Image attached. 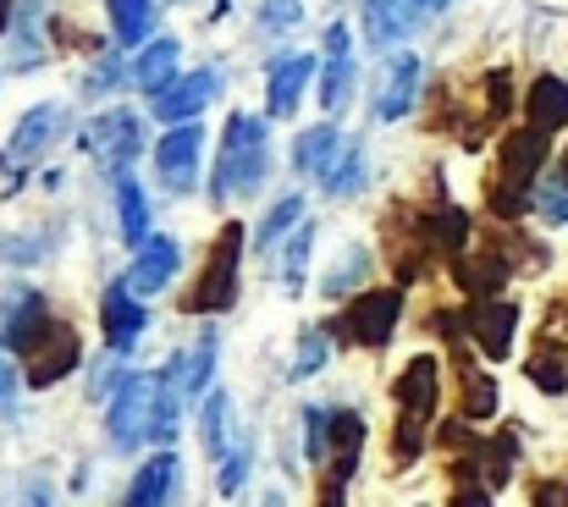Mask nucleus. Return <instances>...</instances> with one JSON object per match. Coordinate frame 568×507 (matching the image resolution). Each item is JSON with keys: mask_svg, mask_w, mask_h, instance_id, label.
I'll return each instance as SVG.
<instances>
[{"mask_svg": "<svg viewBox=\"0 0 568 507\" xmlns=\"http://www.w3.org/2000/svg\"><path fill=\"white\" fill-rule=\"evenodd\" d=\"M178 419H183V397L172 392L166 369H144V375H128L116 392H111V442L116 447H139V442H172L178 436Z\"/></svg>", "mask_w": 568, "mask_h": 507, "instance_id": "obj_1", "label": "nucleus"}, {"mask_svg": "<svg viewBox=\"0 0 568 507\" xmlns=\"http://www.w3.org/2000/svg\"><path fill=\"white\" fill-rule=\"evenodd\" d=\"M265 171H271V133L260 116H232L226 122V139H221V161H215V182H210V199L215 204H237V199H254L265 187Z\"/></svg>", "mask_w": 568, "mask_h": 507, "instance_id": "obj_2", "label": "nucleus"}, {"mask_svg": "<svg viewBox=\"0 0 568 507\" xmlns=\"http://www.w3.org/2000/svg\"><path fill=\"white\" fill-rule=\"evenodd\" d=\"M237 265H243V226L226 221L221 237H215V249H210L204 276L193 282V293L183 298V310L189 315H226L237 304Z\"/></svg>", "mask_w": 568, "mask_h": 507, "instance_id": "obj_3", "label": "nucleus"}, {"mask_svg": "<svg viewBox=\"0 0 568 507\" xmlns=\"http://www.w3.org/2000/svg\"><path fill=\"white\" fill-rule=\"evenodd\" d=\"M541 155H547V133H536V128H525V133H514V139L503 144V176H497V193H491V204H497L503 215H519L525 199L536 193Z\"/></svg>", "mask_w": 568, "mask_h": 507, "instance_id": "obj_4", "label": "nucleus"}, {"mask_svg": "<svg viewBox=\"0 0 568 507\" xmlns=\"http://www.w3.org/2000/svg\"><path fill=\"white\" fill-rule=\"evenodd\" d=\"M83 150H89L100 166H111L122 176V171L144 155V122H139V111H105V116H94V128L83 133Z\"/></svg>", "mask_w": 568, "mask_h": 507, "instance_id": "obj_5", "label": "nucleus"}, {"mask_svg": "<svg viewBox=\"0 0 568 507\" xmlns=\"http://www.w3.org/2000/svg\"><path fill=\"white\" fill-rule=\"evenodd\" d=\"M83 358V342L67 321H44V332L28 342V386H55L78 369Z\"/></svg>", "mask_w": 568, "mask_h": 507, "instance_id": "obj_6", "label": "nucleus"}, {"mask_svg": "<svg viewBox=\"0 0 568 507\" xmlns=\"http://www.w3.org/2000/svg\"><path fill=\"white\" fill-rule=\"evenodd\" d=\"M397 321H403V293L397 287H386V293H354V304L343 310V326H348V337L359 342V347H386L392 332H397Z\"/></svg>", "mask_w": 568, "mask_h": 507, "instance_id": "obj_7", "label": "nucleus"}, {"mask_svg": "<svg viewBox=\"0 0 568 507\" xmlns=\"http://www.w3.org/2000/svg\"><path fill=\"white\" fill-rule=\"evenodd\" d=\"M365 453V419L354 408H332V453H326V503H343Z\"/></svg>", "mask_w": 568, "mask_h": 507, "instance_id": "obj_8", "label": "nucleus"}, {"mask_svg": "<svg viewBox=\"0 0 568 507\" xmlns=\"http://www.w3.org/2000/svg\"><path fill=\"white\" fill-rule=\"evenodd\" d=\"M436 6H442V0H365V39H371L376 50H386V44L408 39Z\"/></svg>", "mask_w": 568, "mask_h": 507, "instance_id": "obj_9", "label": "nucleus"}, {"mask_svg": "<svg viewBox=\"0 0 568 507\" xmlns=\"http://www.w3.org/2000/svg\"><path fill=\"white\" fill-rule=\"evenodd\" d=\"M436 375H442V364H436V353H419V358H408L403 364V375L392 381V397H397V414L403 419H430L436 414Z\"/></svg>", "mask_w": 568, "mask_h": 507, "instance_id": "obj_10", "label": "nucleus"}, {"mask_svg": "<svg viewBox=\"0 0 568 507\" xmlns=\"http://www.w3.org/2000/svg\"><path fill=\"white\" fill-rule=\"evenodd\" d=\"M44 321H50L44 298H39L33 287L11 282L6 298H0V337H6V347H11V353H28V342L44 332Z\"/></svg>", "mask_w": 568, "mask_h": 507, "instance_id": "obj_11", "label": "nucleus"}, {"mask_svg": "<svg viewBox=\"0 0 568 507\" xmlns=\"http://www.w3.org/2000/svg\"><path fill=\"white\" fill-rule=\"evenodd\" d=\"M199 155H204V128H199V122H172V133H166L161 150H155V166H161V176H166L172 187H193Z\"/></svg>", "mask_w": 568, "mask_h": 507, "instance_id": "obj_12", "label": "nucleus"}, {"mask_svg": "<svg viewBox=\"0 0 568 507\" xmlns=\"http://www.w3.org/2000/svg\"><path fill=\"white\" fill-rule=\"evenodd\" d=\"M348 94H354V39H348V28L343 22H332L326 28V72H321V105L337 116L343 105H348Z\"/></svg>", "mask_w": 568, "mask_h": 507, "instance_id": "obj_13", "label": "nucleus"}, {"mask_svg": "<svg viewBox=\"0 0 568 507\" xmlns=\"http://www.w3.org/2000/svg\"><path fill=\"white\" fill-rule=\"evenodd\" d=\"M419 78H425L419 55H392V61H386L381 100H376V116H381V122H403V116L414 111V100H419Z\"/></svg>", "mask_w": 568, "mask_h": 507, "instance_id": "obj_14", "label": "nucleus"}, {"mask_svg": "<svg viewBox=\"0 0 568 507\" xmlns=\"http://www.w3.org/2000/svg\"><path fill=\"white\" fill-rule=\"evenodd\" d=\"M67 105H33L22 122H17V133H11V144H6V155L11 161H33V155H44L61 133H67Z\"/></svg>", "mask_w": 568, "mask_h": 507, "instance_id": "obj_15", "label": "nucleus"}, {"mask_svg": "<svg viewBox=\"0 0 568 507\" xmlns=\"http://www.w3.org/2000/svg\"><path fill=\"white\" fill-rule=\"evenodd\" d=\"M100 326H105V342H111V353H128L139 332L150 326V310L139 304V293L133 287H105V310H100Z\"/></svg>", "mask_w": 568, "mask_h": 507, "instance_id": "obj_16", "label": "nucleus"}, {"mask_svg": "<svg viewBox=\"0 0 568 507\" xmlns=\"http://www.w3.org/2000/svg\"><path fill=\"white\" fill-rule=\"evenodd\" d=\"M469 337L475 347L486 353V358H508V347H514V332H519V310L514 304H491V298H480L475 310H469Z\"/></svg>", "mask_w": 568, "mask_h": 507, "instance_id": "obj_17", "label": "nucleus"}, {"mask_svg": "<svg viewBox=\"0 0 568 507\" xmlns=\"http://www.w3.org/2000/svg\"><path fill=\"white\" fill-rule=\"evenodd\" d=\"M310 83H315V55H282V61L271 67V89H265V111H271L276 122H282V116H293Z\"/></svg>", "mask_w": 568, "mask_h": 507, "instance_id": "obj_18", "label": "nucleus"}, {"mask_svg": "<svg viewBox=\"0 0 568 507\" xmlns=\"http://www.w3.org/2000/svg\"><path fill=\"white\" fill-rule=\"evenodd\" d=\"M210 100H215V72H189V78H172L155 94V116L161 122H193Z\"/></svg>", "mask_w": 568, "mask_h": 507, "instance_id": "obj_19", "label": "nucleus"}, {"mask_svg": "<svg viewBox=\"0 0 568 507\" xmlns=\"http://www.w3.org/2000/svg\"><path fill=\"white\" fill-rule=\"evenodd\" d=\"M172 276H178V243H172V237H144V243H139V260H133L128 287H133L139 298H150V293H161Z\"/></svg>", "mask_w": 568, "mask_h": 507, "instance_id": "obj_20", "label": "nucleus"}, {"mask_svg": "<svg viewBox=\"0 0 568 507\" xmlns=\"http://www.w3.org/2000/svg\"><path fill=\"white\" fill-rule=\"evenodd\" d=\"M210 369H215V332H204V337L193 342L189 353H178V358L166 364V381H172V392L189 403V397H204V386H210Z\"/></svg>", "mask_w": 568, "mask_h": 507, "instance_id": "obj_21", "label": "nucleus"}, {"mask_svg": "<svg viewBox=\"0 0 568 507\" xmlns=\"http://www.w3.org/2000/svg\"><path fill=\"white\" fill-rule=\"evenodd\" d=\"M178 486H183V464H178L172 453H155V458L139 469V480L128 486V503H133V507L172 503V497H178Z\"/></svg>", "mask_w": 568, "mask_h": 507, "instance_id": "obj_22", "label": "nucleus"}, {"mask_svg": "<svg viewBox=\"0 0 568 507\" xmlns=\"http://www.w3.org/2000/svg\"><path fill=\"white\" fill-rule=\"evenodd\" d=\"M178 39H155V44H144L139 50V61H133V83L144 89V94H161L172 78H178Z\"/></svg>", "mask_w": 568, "mask_h": 507, "instance_id": "obj_23", "label": "nucleus"}, {"mask_svg": "<svg viewBox=\"0 0 568 507\" xmlns=\"http://www.w3.org/2000/svg\"><path fill=\"white\" fill-rule=\"evenodd\" d=\"M337 144H343V139H337L332 122L298 133V144H293V166H298V176H326V171L337 166Z\"/></svg>", "mask_w": 568, "mask_h": 507, "instance_id": "obj_24", "label": "nucleus"}, {"mask_svg": "<svg viewBox=\"0 0 568 507\" xmlns=\"http://www.w3.org/2000/svg\"><path fill=\"white\" fill-rule=\"evenodd\" d=\"M564 122H568V83H558V78H541V83L530 89V128L552 139Z\"/></svg>", "mask_w": 568, "mask_h": 507, "instance_id": "obj_25", "label": "nucleus"}, {"mask_svg": "<svg viewBox=\"0 0 568 507\" xmlns=\"http://www.w3.org/2000/svg\"><path fill=\"white\" fill-rule=\"evenodd\" d=\"M105 11H111L116 39H122V44H133V50L155 33V0H105Z\"/></svg>", "mask_w": 568, "mask_h": 507, "instance_id": "obj_26", "label": "nucleus"}, {"mask_svg": "<svg viewBox=\"0 0 568 507\" xmlns=\"http://www.w3.org/2000/svg\"><path fill=\"white\" fill-rule=\"evenodd\" d=\"M365 276H371V249L348 243V249H343V260H337V271H326V276H321V293H326V298H348Z\"/></svg>", "mask_w": 568, "mask_h": 507, "instance_id": "obj_27", "label": "nucleus"}, {"mask_svg": "<svg viewBox=\"0 0 568 507\" xmlns=\"http://www.w3.org/2000/svg\"><path fill=\"white\" fill-rule=\"evenodd\" d=\"M458 381H464V414H469V419H491V414H497V397H503L497 381L480 375L464 353H458Z\"/></svg>", "mask_w": 568, "mask_h": 507, "instance_id": "obj_28", "label": "nucleus"}, {"mask_svg": "<svg viewBox=\"0 0 568 507\" xmlns=\"http://www.w3.org/2000/svg\"><path fill=\"white\" fill-rule=\"evenodd\" d=\"M298 215H304V199H298V193H287V199H276V204H271V215L260 221V232H254V243H260V249L271 254L276 243H287V237L298 232Z\"/></svg>", "mask_w": 568, "mask_h": 507, "instance_id": "obj_29", "label": "nucleus"}, {"mask_svg": "<svg viewBox=\"0 0 568 507\" xmlns=\"http://www.w3.org/2000/svg\"><path fill=\"white\" fill-rule=\"evenodd\" d=\"M453 276H458V287H464V293L491 298V293L508 282V265H503L497 254H486V260H458V265H453Z\"/></svg>", "mask_w": 568, "mask_h": 507, "instance_id": "obj_30", "label": "nucleus"}, {"mask_svg": "<svg viewBox=\"0 0 568 507\" xmlns=\"http://www.w3.org/2000/svg\"><path fill=\"white\" fill-rule=\"evenodd\" d=\"M530 204H536V215H541L547 226H568V171H547V176L536 182Z\"/></svg>", "mask_w": 568, "mask_h": 507, "instance_id": "obj_31", "label": "nucleus"}, {"mask_svg": "<svg viewBox=\"0 0 568 507\" xmlns=\"http://www.w3.org/2000/svg\"><path fill=\"white\" fill-rule=\"evenodd\" d=\"M116 204H122V237L139 249L150 237V199L139 193V182H116Z\"/></svg>", "mask_w": 568, "mask_h": 507, "instance_id": "obj_32", "label": "nucleus"}, {"mask_svg": "<svg viewBox=\"0 0 568 507\" xmlns=\"http://www.w3.org/2000/svg\"><path fill=\"white\" fill-rule=\"evenodd\" d=\"M226 414H232V403H226V392L215 386V392H204V414H199V436H204V453L210 458H221L226 453Z\"/></svg>", "mask_w": 568, "mask_h": 507, "instance_id": "obj_33", "label": "nucleus"}, {"mask_svg": "<svg viewBox=\"0 0 568 507\" xmlns=\"http://www.w3.org/2000/svg\"><path fill=\"white\" fill-rule=\"evenodd\" d=\"M310 249H315V226H298V232L287 237V254H282V287H287V293H298V287H304Z\"/></svg>", "mask_w": 568, "mask_h": 507, "instance_id": "obj_34", "label": "nucleus"}, {"mask_svg": "<svg viewBox=\"0 0 568 507\" xmlns=\"http://www.w3.org/2000/svg\"><path fill=\"white\" fill-rule=\"evenodd\" d=\"M359 187H365V150L354 144L337 166L326 171V193H332V199H354Z\"/></svg>", "mask_w": 568, "mask_h": 507, "instance_id": "obj_35", "label": "nucleus"}, {"mask_svg": "<svg viewBox=\"0 0 568 507\" xmlns=\"http://www.w3.org/2000/svg\"><path fill=\"white\" fill-rule=\"evenodd\" d=\"M326 358H332V332H326V326H310V332L298 337V358H293V381L315 375V369H321Z\"/></svg>", "mask_w": 568, "mask_h": 507, "instance_id": "obj_36", "label": "nucleus"}, {"mask_svg": "<svg viewBox=\"0 0 568 507\" xmlns=\"http://www.w3.org/2000/svg\"><path fill=\"white\" fill-rule=\"evenodd\" d=\"M304 453L315 469H326V453H332V408H304Z\"/></svg>", "mask_w": 568, "mask_h": 507, "instance_id": "obj_37", "label": "nucleus"}, {"mask_svg": "<svg viewBox=\"0 0 568 507\" xmlns=\"http://www.w3.org/2000/svg\"><path fill=\"white\" fill-rule=\"evenodd\" d=\"M419 453H425V425L397 414V430H392V464L414 469V464H419Z\"/></svg>", "mask_w": 568, "mask_h": 507, "instance_id": "obj_38", "label": "nucleus"}, {"mask_svg": "<svg viewBox=\"0 0 568 507\" xmlns=\"http://www.w3.org/2000/svg\"><path fill=\"white\" fill-rule=\"evenodd\" d=\"M243 480H248V447H232V453L221 458L215 491H221V497H237V491H243Z\"/></svg>", "mask_w": 568, "mask_h": 507, "instance_id": "obj_39", "label": "nucleus"}, {"mask_svg": "<svg viewBox=\"0 0 568 507\" xmlns=\"http://www.w3.org/2000/svg\"><path fill=\"white\" fill-rule=\"evenodd\" d=\"M530 381L541 386V392H564L568 386V369L558 353H541V358H530Z\"/></svg>", "mask_w": 568, "mask_h": 507, "instance_id": "obj_40", "label": "nucleus"}, {"mask_svg": "<svg viewBox=\"0 0 568 507\" xmlns=\"http://www.w3.org/2000/svg\"><path fill=\"white\" fill-rule=\"evenodd\" d=\"M298 17H304V6H298V0H265V11H260V22H265V28H276V33H282V28H293Z\"/></svg>", "mask_w": 568, "mask_h": 507, "instance_id": "obj_41", "label": "nucleus"}, {"mask_svg": "<svg viewBox=\"0 0 568 507\" xmlns=\"http://www.w3.org/2000/svg\"><path fill=\"white\" fill-rule=\"evenodd\" d=\"M0 414H17V369H11V347L0 353Z\"/></svg>", "mask_w": 568, "mask_h": 507, "instance_id": "obj_42", "label": "nucleus"}, {"mask_svg": "<svg viewBox=\"0 0 568 507\" xmlns=\"http://www.w3.org/2000/svg\"><path fill=\"white\" fill-rule=\"evenodd\" d=\"M486 111H491V122L508 111V72H491L486 78Z\"/></svg>", "mask_w": 568, "mask_h": 507, "instance_id": "obj_43", "label": "nucleus"}, {"mask_svg": "<svg viewBox=\"0 0 568 507\" xmlns=\"http://www.w3.org/2000/svg\"><path fill=\"white\" fill-rule=\"evenodd\" d=\"M116 83H122V67H116V61H100V67L89 72V94H111Z\"/></svg>", "mask_w": 568, "mask_h": 507, "instance_id": "obj_44", "label": "nucleus"}, {"mask_svg": "<svg viewBox=\"0 0 568 507\" xmlns=\"http://www.w3.org/2000/svg\"><path fill=\"white\" fill-rule=\"evenodd\" d=\"M11 28V0H0V33Z\"/></svg>", "mask_w": 568, "mask_h": 507, "instance_id": "obj_45", "label": "nucleus"}]
</instances>
